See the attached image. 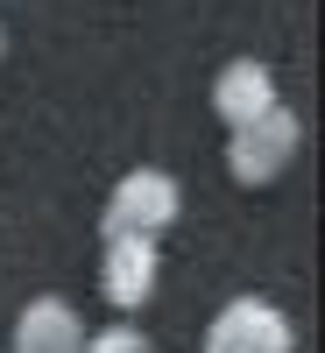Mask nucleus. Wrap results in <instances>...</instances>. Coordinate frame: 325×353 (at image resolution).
<instances>
[{
    "label": "nucleus",
    "mask_w": 325,
    "mask_h": 353,
    "mask_svg": "<svg viewBox=\"0 0 325 353\" xmlns=\"http://www.w3.org/2000/svg\"><path fill=\"white\" fill-rule=\"evenodd\" d=\"M170 219H177V184L163 170H128L121 184H113V198H106L99 233L106 241H156Z\"/></svg>",
    "instance_id": "obj_1"
},
{
    "label": "nucleus",
    "mask_w": 325,
    "mask_h": 353,
    "mask_svg": "<svg viewBox=\"0 0 325 353\" xmlns=\"http://www.w3.org/2000/svg\"><path fill=\"white\" fill-rule=\"evenodd\" d=\"M297 141H304L297 113L269 106L262 121L233 128V141H226V170L241 176V184H269V176H283V170H290V156H297Z\"/></svg>",
    "instance_id": "obj_2"
},
{
    "label": "nucleus",
    "mask_w": 325,
    "mask_h": 353,
    "mask_svg": "<svg viewBox=\"0 0 325 353\" xmlns=\"http://www.w3.org/2000/svg\"><path fill=\"white\" fill-rule=\"evenodd\" d=\"M205 353H290V318L262 297H241L205 325Z\"/></svg>",
    "instance_id": "obj_3"
},
{
    "label": "nucleus",
    "mask_w": 325,
    "mask_h": 353,
    "mask_svg": "<svg viewBox=\"0 0 325 353\" xmlns=\"http://www.w3.org/2000/svg\"><path fill=\"white\" fill-rule=\"evenodd\" d=\"M213 106H219V121H226V128L262 121V113L276 106V78H269V64H255V57H233V64L213 78Z\"/></svg>",
    "instance_id": "obj_4"
},
{
    "label": "nucleus",
    "mask_w": 325,
    "mask_h": 353,
    "mask_svg": "<svg viewBox=\"0 0 325 353\" xmlns=\"http://www.w3.org/2000/svg\"><path fill=\"white\" fill-rule=\"evenodd\" d=\"M99 297L106 304H149L156 297V241H106V276H99Z\"/></svg>",
    "instance_id": "obj_5"
},
{
    "label": "nucleus",
    "mask_w": 325,
    "mask_h": 353,
    "mask_svg": "<svg viewBox=\"0 0 325 353\" xmlns=\"http://www.w3.org/2000/svg\"><path fill=\"white\" fill-rule=\"evenodd\" d=\"M14 353H85V325L64 297H36L14 325Z\"/></svg>",
    "instance_id": "obj_6"
},
{
    "label": "nucleus",
    "mask_w": 325,
    "mask_h": 353,
    "mask_svg": "<svg viewBox=\"0 0 325 353\" xmlns=\"http://www.w3.org/2000/svg\"><path fill=\"white\" fill-rule=\"evenodd\" d=\"M85 353H149V339H141L135 325H113V332H99V339H85Z\"/></svg>",
    "instance_id": "obj_7"
},
{
    "label": "nucleus",
    "mask_w": 325,
    "mask_h": 353,
    "mask_svg": "<svg viewBox=\"0 0 325 353\" xmlns=\"http://www.w3.org/2000/svg\"><path fill=\"white\" fill-rule=\"evenodd\" d=\"M0 50H8V36H0Z\"/></svg>",
    "instance_id": "obj_8"
}]
</instances>
